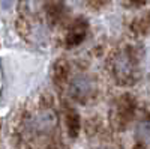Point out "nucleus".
<instances>
[{"instance_id": "8", "label": "nucleus", "mask_w": 150, "mask_h": 149, "mask_svg": "<svg viewBox=\"0 0 150 149\" xmlns=\"http://www.w3.org/2000/svg\"><path fill=\"white\" fill-rule=\"evenodd\" d=\"M132 32L137 35H144L149 29H150V12L149 14H143L140 17H137L132 21V26H131Z\"/></svg>"}, {"instance_id": "3", "label": "nucleus", "mask_w": 150, "mask_h": 149, "mask_svg": "<svg viewBox=\"0 0 150 149\" xmlns=\"http://www.w3.org/2000/svg\"><path fill=\"white\" fill-rule=\"evenodd\" d=\"M68 91L72 99L78 103H89L93 101L98 95V83L89 74H80L75 78L69 80Z\"/></svg>"}, {"instance_id": "9", "label": "nucleus", "mask_w": 150, "mask_h": 149, "mask_svg": "<svg viewBox=\"0 0 150 149\" xmlns=\"http://www.w3.org/2000/svg\"><path fill=\"white\" fill-rule=\"evenodd\" d=\"M137 134L143 145L150 142V120H141L137 127Z\"/></svg>"}, {"instance_id": "4", "label": "nucleus", "mask_w": 150, "mask_h": 149, "mask_svg": "<svg viewBox=\"0 0 150 149\" xmlns=\"http://www.w3.org/2000/svg\"><path fill=\"white\" fill-rule=\"evenodd\" d=\"M89 32H90V26L86 18L83 17L72 18L62 29V42L66 48H75L84 42Z\"/></svg>"}, {"instance_id": "6", "label": "nucleus", "mask_w": 150, "mask_h": 149, "mask_svg": "<svg viewBox=\"0 0 150 149\" xmlns=\"http://www.w3.org/2000/svg\"><path fill=\"white\" fill-rule=\"evenodd\" d=\"M63 110H65V125H66L68 135L71 139H75L81 130V118L78 115V111L69 106H65Z\"/></svg>"}, {"instance_id": "10", "label": "nucleus", "mask_w": 150, "mask_h": 149, "mask_svg": "<svg viewBox=\"0 0 150 149\" xmlns=\"http://www.w3.org/2000/svg\"><path fill=\"white\" fill-rule=\"evenodd\" d=\"M128 5H131V6H141V5H144L147 0H125Z\"/></svg>"}, {"instance_id": "2", "label": "nucleus", "mask_w": 150, "mask_h": 149, "mask_svg": "<svg viewBox=\"0 0 150 149\" xmlns=\"http://www.w3.org/2000/svg\"><path fill=\"white\" fill-rule=\"evenodd\" d=\"M110 66H111L112 76L116 77V80L120 84L132 83L137 77V68H138L137 57L135 53L132 51V48L123 47L116 50L110 59Z\"/></svg>"}, {"instance_id": "5", "label": "nucleus", "mask_w": 150, "mask_h": 149, "mask_svg": "<svg viewBox=\"0 0 150 149\" xmlns=\"http://www.w3.org/2000/svg\"><path fill=\"white\" fill-rule=\"evenodd\" d=\"M134 111H135V103L132 96L129 95H123L120 96L114 107H112L111 111V123L116 127V130H123L128 127L129 120L134 116Z\"/></svg>"}, {"instance_id": "11", "label": "nucleus", "mask_w": 150, "mask_h": 149, "mask_svg": "<svg viewBox=\"0 0 150 149\" xmlns=\"http://www.w3.org/2000/svg\"><path fill=\"white\" fill-rule=\"evenodd\" d=\"M134 149H146V148H144V145L141 143V145H137V146H134Z\"/></svg>"}, {"instance_id": "1", "label": "nucleus", "mask_w": 150, "mask_h": 149, "mask_svg": "<svg viewBox=\"0 0 150 149\" xmlns=\"http://www.w3.org/2000/svg\"><path fill=\"white\" fill-rule=\"evenodd\" d=\"M18 143L26 149H62L59 116L51 103H42L36 111H24L17 128Z\"/></svg>"}, {"instance_id": "7", "label": "nucleus", "mask_w": 150, "mask_h": 149, "mask_svg": "<svg viewBox=\"0 0 150 149\" xmlns=\"http://www.w3.org/2000/svg\"><path fill=\"white\" fill-rule=\"evenodd\" d=\"M69 72H71V65L66 59H59L54 63V72H53V80L60 89H63L69 83Z\"/></svg>"}]
</instances>
